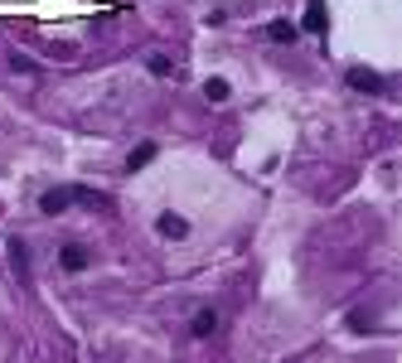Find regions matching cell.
Masks as SVG:
<instances>
[{"label":"cell","instance_id":"30bf717a","mask_svg":"<svg viewBox=\"0 0 402 363\" xmlns=\"http://www.w3.org/2000/svg\"><path fill=\"white\" fill-rule=\"evenodd\" d=\"M203 97H208V102H228V97H233L228 78H208V83H203Z\"/></svg>","mask_w":402,"mask_h":363},{"label":"cell","instance_id":"8992f818","mask_svg":"<svg viewBox=\"0 0 402 363\" xmlns=\"http://www.w3.org/2000/svg\"><path fill=\"white\" fill-rule=\"evenodd\" d=\"M155 155H160V146H155V141H141V146H136V150L126 155V170H146V165H150Z\"/></svg>","mask_w":402,"mask_h":363},{"label":"cell","instance_id":"5b68a950","mask_svg":"<svg viewBox=\"0 0 402 363\" xmlns=\"http://www.w3.org/2000/svg\"><path fill=\"white\" fill-rule=\"evenodd\" d=\"M59 267H63V272H88V247L68 242V247L59 252Z\"/></svg>","mask_w":402,"mask_h":363},{"label":"cell","instance_id":"8fae6325","mask_svg":"<svg viewBox=\"0 0 402 363\" xmlns=\"http://www.w3.org/2000/svg\"><path fill=\"white\" fill-rule=\"evenodd\" d=\"M146 68H150L155 78H175V63H170L165 54H150V59H146Z\"/></svg>","mask_w":402,"mask_h":363},{"label":"cell","instance_id":"7c38bea8","mask_svg":"<svg viewBox=\"0 0 402 363\" xmlns=\"http://www.w3.org/2000/svg\"><path fill=\"white\" fill-rule=\"evenodd\" d=\"M10 68H15V73H39V63H34L29 54H10Z\"/></svg>","mask_w":402,"mask_h":363},{"label":"cell","instance_id":"ba28073f","mask_svg":"<svg viewBox=\"0 0 402 363\" xmlns=\"http://www.w3.org/2000/svg\"><path fill=\"white\" fill-rule=\"evenodd\" d=\"M267 39H272V44H291V39H296V24H291V20H272V24H267Z\"/></svg>","mask_w":402,"mask_h":363},{"label":"cell","instance_id":"6da1fadb","mask_svg":"<svg viewBox=\"0 0 402 363\" xmlns=\"http://www.w3.org/2000/svg\"><path fill=\"white\" fill-rule=\"evenodd\" d=\"M155 233L170 238V242H185V238H190V218H180V213H160V218H155Z\"/></svg>","mask_w":402,"mask_h":363},{"label":"cell","instance_id":"9c48e42d","mask_svg":"<svg viewBox=\"0 0 402 363\" xmlns=\"http://www.w3.org/2000/svg\"><path fill=\"white\" fill-rule=\"evenodd\" d=\"M190 330H194V339H208V334H213V330H218V315H213V310H199V315H194V325H190Z\"/></svg>","mask_w":402,"mask_h":363},{"label":"cell","instance_id":"7a4b0ae2","mask_svg":"<svg viewBox=\"0 0 402 363\" xmlns=\"http://www.w3.org/2000/svg\"><path fill=\"white\" fill-rule=\"evenodd\" d=\"M344 78H349V88H354V92H383V78H378L373 68H364V63H354Z\"/></svg>","mask_w":402,"mask_h":363},{"label":"cell","instance_id":"277c9868","mask_svg":"<svg viewBox=\"0 0 402 363\" xmlns=\"http://www.w3.org/2000/svg\"><path fill=\"white\" fill-rule=\"evenodd\" d=\"M68 203H73V194H68V189H49V194H39V213H49V218H54V213H63Z\"/></svg>","mask_w":402,"mask_h":363},{"label":"cell","instance_id":"52a82bcc","mask_svg":"<svg viewBox=\"0 0 402 363\" xmlns=\"http://www.w3.org/2000/svg\"><path fill=\"white\" fill-rule=\"evenodd\" d=\"M5 257H10V267H15L20 281L29 276V252H24V242H20V238H10V252H5Z\"/></svg>","mask_w":402,"mask_h":363},{"label":"cell","instance_id":"3957f363","mask_svg":"<svg viewBox=\"0 0 402 363\" xmlns=\"http://www.w3.org/2000/svg\"><path fill=\"white\" fill-rule=\"evenodd\" d=\"M305 34H325L330 29V15H325V0H305V20H301Z\"/></svg>","mask_w":402,"mask_h":363}]
</instances>
